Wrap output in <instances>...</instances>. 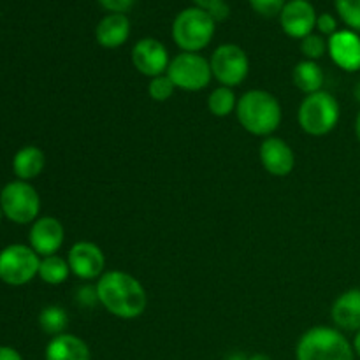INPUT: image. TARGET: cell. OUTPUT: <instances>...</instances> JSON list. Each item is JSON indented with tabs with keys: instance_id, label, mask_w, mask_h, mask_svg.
<instances>
[{
	"instance_id": "obj_31",
	"label": "cell",
	"mask_w": 360,
	"mask_h": 360,
	"mask_svg": "<svg viewBox=\"0 0 360 360\" xmlns=\"http://www.w3.org/2000/svg\"><path fill=\"white\" fill-rule=\"evenodd\" d=\"M207 13H210L211 18L218 23V21H225L229 16H231V7H229L225 2H220L218 6H214L213 9L207 11Z\"/></svg>"
},
{
	"instance_id": "obj_29",
	"label": "cell",
	"mask_w": 360,
	"mask_h": 360,
	"mask_svg": "<svg viewBox=\"0 0 360 360\" xmlns=\"http://www.w3.org/2000/svg\"><path fill=\"white\" fill-rule=\"evenodd\" d=\"M76 301L77 304L84 306V308H91V306H95L98 302L97 288L88 287V285L86 287H81L76 294Z\"/></svg>"
},
{
	"instance_id": "obj_7",
	"label": "cell",
	"mask_w": 360,
	"mask_h": 360,
	"mask_svg": "<svg viewBox=\"0 0 360 360\" xmlns=\"http://www.w3.org/2000/svg\"><path fill=\"white\" fill-rule=\"evenodd\" d=\"M167 74L176 88L185 91H199L210 84L213 79L210 60L204 58L200 53L181 51L171 58Z\"/></svg>"
},
{
	"instance_id": "obj_12",
	"label": "cell",
	"mask_w": 360,
	"mask_h": 360,
	"mask_svg": "<svg viewBox=\"0 0 360 360\" xmlns=\"http://www.w3.org/2000/svg\"><path fill=\"white\" fill-rule=\"evenodd\" d=\"M316 18L319 14L308 0H290L280 13V25L288 37L302 41L316 28Z\"/></svg>"
},
{
	"instance_id": "obj_20",
	"label": "cell",
	"mask_w": 360,
	"mask_h": 360,
	"mask_svg": "<svg viewBox=\"0 0 360 360\" xmlns=\"http://www.w3.org/2000/svg\"><path fill=\"white\" fill-rule=\"evenodd\" d=\"M294 84L306 95L316 94L323 86V70L322 67L311 60H302L294 67L292 72Z\"/></svg>"
},
{
	"instance_id": "obj_1",
	"label": "cell",
	"mask_w": 360,
	"mask_h": 360,
	"mask_svg": "<svg viewBox=\"0 0 360 360\" xmlns=\"http://www.w3.org/2000/svg\"><path fill=\"white\" fill-rule=\"evenodd\" d=\"M98 304L116 319L134 320L144 313L148 295L143 283L125 271H108L97 280Z\"/></svg>"
},
{
	"instance_id": "obj_28",
	"label": "cell",
	"mask_w": 360,
	"mask_h": 360,
	"mask_svg": "<svg viewBox=\"0 0 360 360\" xmlns=\"http://www.w3.org/2000/svg\"><path fill=\"white\" fill-rule=\"evenodd\" d=\"M316 28L322 35H334L338 32V21L330 13H323L316 18Z\"/></svg>"
},
{
	"instance_id": "obj_10",
	"label": "cell",
	"mask_w": 360,
	"mask_h": 360,
	"mask_svg": "<svg viewBox=\"0 0 360 360\" xmlns=\"http://www.w3.org/2000/svg\"><path fill=\"white\" fill-rule=\"evenodd\" d=\"M70 273L79 280H98L104 274L105 257L101 246L91 241H77L67 255Z\"/></svg>"
},
{
	"instance_id": "obj_34",
	"label": "cell",
	"mask_w": 360,
	"mask_h": 360,
	"mask_svg": "<svg viewBox=\"0 0 360 360\" xmlns=\"http://www.w3.org/2000/svg\"><path fill=\"white\" fill-rule=\"evenodd\" d=\"M225 360H250V357H246V355L241 354V352H239V354L236 352V354H231Z\"/></svg>"
},
{
	"instance_id": "obj_25",
	"label": "cell",
	"mask_w": 360,
	"mask_h": 360,
	"mask_svg": "<svg viewBox=\"0 0 360 360\" xmlns=\"http://www.w3.org/2000/svg\"><path fill=\"white\" fill-rule=\"evenodd\" d=\"M336 11L350 30H360V0H336Z\"/></svg>"
},
{
	"instance_id": "obj_32",
	"label": "cell",
	"mask_w": 360,
	"mask_h": 360,
	"mask_svg": "<svg viewBox=\"0 0 360 360\" xmlns=\"http://www.w3.org/2000/svg\"><path fill=\"white\" fill-rule=\"evenodd\" d=\"M0 360H23V357L14 348L0 347Z\"/></svg>"
},
{
	"instance_id": "obj_15",
	"label": "cell",
	"mask_w": 360,
	"mask_h": 360,
	"mask_svg": "<svg viewBox=\"0 0 360 360\" xmlns=\"http://www.w3.org/2000/svg\"><path fill=\"white\" fill-rule=\"evenodd\" d=\"M327 51L340 69L355 72L360 69V37L354 30H338L327 41Z\"/></svg>"
},
{
	"instance_id": "obj_2",
	"label": "cell",
	"mask_w": 360,
	"mask_h": 360,
	"mask_svg": "<svg viewBox=\"0 0 360 360\" xmlns=\"http://www.w3.org/2000/svg\"><path fill=\"white\" fill-rule=\"evenodd\" d=\"M236 116L246 132L266 139L278 130L283 111L280 101L271 91L255 88L238 98Z\"/></svg>"
},
{
	"instance_id": "obj_17",
	"label": "cell",
	"mask_w": 360,
	"mask_h": 360,
	"mask_svg": "<svg viewBox=\"0 0 360 360\" xmlns=\"http://www.w3.org/2000/svg\"><path fill=\"white\" fill-rule=\"evenodd\" d=\"M330 319L341 330H360V288H350L334 301Z\"/></svg>"
},
{
	"instance_id": "obj_19",
	"label": "cell",
	"mask_w": 360,
	"mask_h": 360,
	"mask_svg": "<svg viewBox=\"0 0 360 360\" xmlns=\"http://www.w3.org/2000/svg\"><path fill=\"white\" fill-rule=\"evenodd\" d=\"M44 151L37 146H25L16 151L13 158V171L21 181H30L44 171Z\"/></svg>"
},
{
	"instance_id": "obj_38",
	"label": "cell",
	"mask_w": 360,
	"mask_h": 360,
	"mask_svg": "<svg viewBox=\"0 0 360 360\" xmlns=\"http://www.w3.org/2000/svg\"><path fill=\"white\" fill-rule=\"evenodd\" d=\"M355 97H357V101L360 102V83L355 86Z\"/></svg>"
},
{
	"instance_id": "obj_11",
	"label": "cell",
	"mask_w": 360,
	"mask_h": 360,
	"mask_svg": "<svg viewBox=\"0 0 360 360\" xmlns=\"http://www.w3.org/2000/svg\"><path fill=\"white\" fill-rule=\"evenodd\" d=\"M132 63L137 72L146 77H157L167 72L171 63L169 51L158 39L144 37L132 48Z\"/></svg>"
},
{
	"instance_id": "obj_37",
	"label": "cell",
	"mask_w": 360,
	"mask_h": 360,
	"mask_svg": "<svg viewBox=\"0 0 360 360\" xmlns=\"http://www.w3.org/2000/svg\"><path fill=\"white\" fill-rule=\"evenodd\" d=\"M355 134H357V139L360 141V111L357 120H355Z\"/></svg>"
},
{
	"instance_id": "obj_14",
	"label": "cell",
	"mask_w": 360,
	"mask_h": 360,
	"mask_svg": "<svg viewBox=\"0 0 360 360\" xmlns=\"http://www.w3.org/2000/svg\"><path fill=\"white\" fill-rule=\"evenodd\" d=\"M28 239H30V248L39 257L56 255L65 241V229L58 218L42 217L32 224Z\"/></svg>"
},
{
	"instance_id": "obj_36",
	"label": "cell",
	"mask_w": 360,
	"mask_h": 360,
	"mask_svg": "<svg viewBox=\"0 0 360 360\" xmlns=\"http://www.w3.org/2000/svg\"><path fill=\"white\" fill-rule=\"evenodd\" d=\"M250 360H273L269 357V355H264V354H255L250 357Z\"/></svg>"
},
{
	"instance_id": "obj_39",
	"label": "cell",
	"mask_w": 360,
	"mask_h": 360,
	"mask_svg": "<svg viewBox=\"0 0 360 360\" xmlns=\"http://www.w3.org/2000/svg\"><path fill=\"white\" fill-rule=\"evenodd\" d=\"M2 214H4V213H2V207H0V218H2Z\"/></svg>"
},
{
	"instance_id": "obj_5",
	"label": "cell",
	"mask_w": 360,
	"mask_h": 360,
	"mask_svg": "<svg viewBox=\"0 0 360 360\" xmlns=\"http://www.w3.org/2000/svg\"><path fill=\"white\" fill-rule=\"evenodd\" d=\"M340 116L341 109L338 98L329 91L320 90L302 98L297 111V122L302 132L313 137H322L336 129Z\"/></svg>"
},
{
	"instance_id": "obj_35",
	"label": "cell",
	"mask_w": 360,
	"mask_h": 360,
	"mask_svg": "<svg viewBox=\"0 0 360 360\" xmlns=\"http://www.w3.org/2000/svg\"><path fill=\"white\" fill-rule=\"evenodd\" d=\"M354 350H355V354H357L360 357V330H359L357 336H355V340H354Z\"/></svg>"
},
{
	"instance_id": "obj_8",
	"label": "cell",
	"mask_w": 360,
	"mask_h": 360,
	"mask_svg": "<svg viewBox=\"0 0 360 360\" xmlns=\"http://www.w3.org/2000/svg\"><path fill=\"white\" fill-rule=\"evenodd\" d=\"M41 257L25 245H9L0 252V280L11 287H21L39 274Z\"/></svg>"
},
{
	"instance_id": "obj_18",
	"label": "cell",
	"mask_w": 360,
	"mask_h": 360,
	"mask_svg": "<svg viewBox=\"0 0 360 360\" xmlns=\"http://www.w3.org/2000/svg\"><path fill=\"white\" fill-rule=\"evenodd\" d=\"M46 360H90L88 345L74 334H60L51 338L46 347Z\"/></svg>"
},
{
	"instance_id": "obj_4",
	"label": "cell",
	"mask_w": 360,
	"mask_h": 360,
	"mask_svg": "<svg viewBox=\"0 0 360 360\" xmlns=\"http://www.w3.org/2000/svg\"><path fill=\"white\" fill-rule=\"evenodd\" d=\"M217 21L199 7L183 9L172 21V39L181 51L199 53L213 41Z\"/></svg>"
},
{
	"instance_id": "obj_6",
	"label": "cell",
	"mask_w": 360,
	"mask_h": 360,
	"mask_svg": "<svg viewBox=\"0 0 360 360\" xmlns=\"http://www.w3.org/2000/svg\"><path fill=\"white\" fill-rule=\"evenodd\" d=\"M2 213L14 224H34L41 211V197L28 181L7 183L0 192Z\"/></svg>"
},
{
	"instance_id": "obj_21",
	"label": "cell",
	"mask_w": 360,
	"mask_h": 360,
	"mask_svg": "<svg viewBox=\"0 0 360 360\" xmlns=\"http://www.w3.org/2000/svg\"><path fill=\"white\" fill-rule=\"evenodd\" d=\"M69 274H70L69 262H67L65 259H62V257L49 255V257H42L41 259V266H39L37 276L41 278L44 283L62 285L65 283Z\"/></svg>"
},
{
	"instance_id": "obj_9",
	"label": "cell",
	"mask_w": 360,
	"mask_h": 360,
	"mask_svg": "<svg viewBox=\"0 0 360 360\" xmlns=\"http://www.w3.org/2000/svg\"><path fill=\"white\" fill-rule=\"evenodd\" d=\"M211 72L220 86H239L248 77L250 58L238 44H221L211 55Z\"/></svg>"
},
{
	"instance_id": "obj_30",
	"label": "cell",
	"mask_w": 360,
	"mask_h": 360,
	"mask_svg": "<svg viewBox=\"0 0 360 360\" xmlns=\"http://www.w3.org/2000/svg\"><path fill=\"white\" fill-rule=\"evenodd\" d=\"M136 0H98L102 7L109 13H118V14H125L130 7L134 6Z\"/></svg>"
},
{
	"instance_id": "obj_16",
	"label": "cell",
	"mask_w": 360,
	"mask_h": 360,
	"mask_svg": "<svg viewBox=\"0 0 360 360\" xmlns=\"http://www.w3.org/2000/svg\"><path fill=\"white\" fill-rule=\"evenodd\" d=\"M130 37V21L125 14L109 13L102 18L95 28V39L105 49H116L125 44Z\"/></svg>"
},
{
	"instance_id": "obj_33",
	"label": "cell",
	"mask_w": 360,
	"mask_h": 360,
	"mask_svg": "<svg viewBox=\"0 0 360 360\" xmlns=\"http://www.w3.org/2000/svg\"><path fill=\"white\" fill-rule=\"evenodd\" d=\"M220 2H224V0H193L195 7H199V9H204V11H211Z\"/></svg>"
},
{
	"instance_id": "obj_3",
	"label": "cell",
	"mask_w": 360,
	"mask_h": 360,
	"mask_svg": "<svg viewBox=\"0 0 360 360\" xmlns=\"http://www.w3.org/2000/svg\"><path fill=\"white\" fill-rule=\"evenodd\" d=\"M297 360H355L354 345L343 333L319 326L306 330L295 348Z\"/></svg>"
},
{
	"instance_id": "obj_22",
	"label": "cell",
	"mask_w": 360,
	"mask_h": 360,
	"mask_svg": "<svg viewBox=\"0 0 360 360\" xmlns=\"http://www.w3.org/2000/svg\"><path fill=\"white\" fill-rule=\"evenodd\" d=\"M238 108V97H236L234 90L229 86H218L207 97V109L213 116L218 118H225V116L236 112Z\"/></svg>"
},
{
	"instance_id": "obj_23",
	"label": "cell",
	"mask_w": 360,
	"mask_h": 360,
	"mask_svg": "<svg viewBox=\"0 0 360 360\" xmlns=\"http://www.w3.org/2000/svg\"><path fill=\"white\" fill-rule=\"evenodd\" d=\"M67 323H69V315L60 306H46L39 315V326L49 336H60L65 333Z\"/></svg>"
},
{
	"instance_id": "obj_13",
	"label": "cell",
	"mask_w": 360,
	"mask_h": 360,
	"mask_svg": "<svg viewBox=\"0 0 360 360\" xmlns=\"http://www.w3.org/2000/svg\"><path fill=\"white\" fill-rule=\"evenodd\" d=\"M259 158L262 167L276 178H285L295 167V153L287 141L269 136L260 143Z\"/></svg>"
},
{
	"instance_id": "obj_27",
	"label": "cell",
	"mask_w": 360,
	"mask_h": 360,
	"mask_svg": "<svg viewBox=\"0 0 360 360\" xmlns=\"http://www.w3.org/2000/svg\"><path fill=\"white\" fill-rule=\"evenodd\" d=\"M252 9L257 14L266 18H274L280 16V13L283 11L287 0H248Z\"/></svg>"
},
{
	"instance_id": "obj_26",
	"label": "cell",
	"mask_w": 360,
	"mask_h": 360,
	"mask_svg": "<svg viewBox=\"0 0 360 360\" xmlns=\"http://www.w3.org/2000/svg\"><path fill=\"white\" fill-rule=\"evenodd\" d=\"M327 41L323 39V35L319 34H309L308 37H304L301 41V53L304 55V60H311V62H316V60L322 58L327 51Z\"/></svg>"
},
{
	"instance_id": "obj_24",
	"label": "cell",
	"mask_w": 360,
	"mask_h": 360,
	"mask_svg": "<svg viewBox=\"0 0 360 360\" xmlns=\"http://www.w3.org/2000/svg\"><path fill=\"white\" fill-rule=\"evenodd\" d=\"M176 90H178V88L174 86V83H172L171 77H169L167 74L151 77L150 83H148V95H150L155 102H167L169 98L174 95Z\"/></svg>"
}]
</instances>
